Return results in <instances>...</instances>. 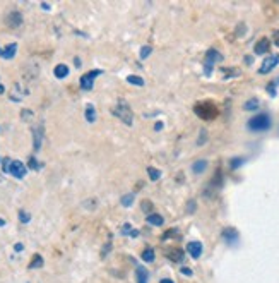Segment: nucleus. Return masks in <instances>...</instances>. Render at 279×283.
I'll list each match as a JSON object with an SVG mask.
<instances>
[{
    "mask_svg": "<svg viewBox=\"0 0 279 283\" xmlns=\"http://www.w3.org/2000/svg\"><path fill=\"white\" fill-rule=\"evenodd\" d=\"M270 127V117L267 113H259V115L252 117L248 120V129L253 130V132H264Z\"/></svg>",
    "mask_w": 279,
    "mask_h": 283,
    "instance_id": "1",
    "label": "nucleus"
},
{
    "mask_svg": "<svg viewBox=\"0 0 279 283\" xmlns=\"http://www.w3.org/2000/svg\"><path fill=\"white\" fill-rule=\"evenodd\" d=\"M113 115L118 117V119L124 122L125 125H132V124H134V113H132V108H130L129 105L125 103V101H120V103H118L117 107L113 108Z\"/></svg>",
    "mask_w": 279,
    "mask_h": 283,
    "instance_id": "2",
    "label": "nucleus"
},
{
    "mask_svg": "<svg viewBox=\"0 0 279 283\" xmlns=\"http://www.w3.org/2000/svg\"><path fill=\"white\" fill-rule=\"evenodd\" d=\"M196 113L201 117V119L209 120V119H214V117L218 115V108L214 107L211 101H204V103L196 105Z\"/></svg>",
    "mask_w": 279,
    "mask_h": 283,
    "instance_id": "3",
    "label": "nucleus"
},
{
    "mask_svg": "<svg viewBox=\"0 0 279 283\" xmlns=\"http://www.w3.org/2000/svg\"><path fill=\"white\" fill-rule=\"evenodd\" d=\"M101 76V70H91V73L84 74L81 78V88L84 91H89L92 90V86H95V79Z\"/></svg>",
    "mask_w": 279,
    "mask_h": 283,
    "instance_id": "4",
    "label": "nucleus"
},
{
    "mask_svg": "<svg viewBox=\"0 0 279 283\" xmlns=\"http://www.w3.org/2000/svg\"><path fill=\"white\" fill-rule=\"evenodd\" d=\"M9 174L12 177H16V179H23V177L26 175V167H24L23 162H19V160H14V162H11Z\"/></svg>",
    "mask_w": 279,
    "mask_h": 283,
    "instance_id": "5",
    "label": "nucleus"
},
{
    "mask_svg": "<svg viewBox=\"0 0 279 283\" xmlns=\"http://www.w3.org/2000/svg\"><path fill=\"white\" fill-rule=\"evenodd\" d=\"M277 64H279V55H269V57L265 58L264 62H262L259 73H260V74H267V73H270V70H272Z\"/></svg>",
    "mask_w": 279,
    "mask_h": 283,
    "instance_id": "6",
    "label": "nucleus"
},
{
    "mask_svg": "<svg viewBox=\"0 0 279 283\" xmlns=\"http://www.w3.org/2000/svg\"><path fill=\"white\" fill-rule=\"evenodd\" d=\"M221 55L216 50H209V52L206 53V74H211V69H213V65L216 64V62L221 60Z\"/></svg>",
    "mask_w": 279,
    "mask_h": 283,
    "instance_id": "7",
    "label": "nucleus"
},
{
    "mask_svg": "<svg viewBox=\"0 0 279 283\" xmlns=\"http://www.w3.org/2000/svg\"><path fill=\"white\" fill-rule=\"evenodd\" d=\"M7 24H9L11 28H19L21 24H23V16H21V12L19 11L9 12V16H7Z\"/></svg>",
    "mask_w": 279,
    "mask_h": 283,
    "instance_id": "8",
    "label": "nucleus"
},
{
    "mask_svg": "<svg viewBox=\"0 0 279 283\" xmlns=\"http://www.w3.org/2000/svg\"><path fill=\"white\" fill-rule=\"evenodd\" d=\"M187 251L194 259H197V257H201V254H202V244L201 242H190V244H187Z\"/></svg>",
    "mask_w": 279,
    "mask_h": 283,
    "instance_id": "9",
    "label": "nucleus"
},
{
    "mask_svg": "<svg viewBox=\"0 0 279 283\" xmlns=\"http://www.w3.org/2000/svg\"><path fill=\"white\" fill-rule=\"evenodd\" d=\"M16 52H18V45L16 43H11L9 46H6V48L0 46V57L2 58H12L16 55Z\"/></svg>",
    "mask_w": 279,
    "mask_h": 283,
    "instance_id": "10",
    "label": "nucleus"
},
{
    "mask_svg": "<svg viewBox=\"0 0 279 283\" xmlns=\"http://www.w3.org/2000/svg\"><path fill=\"white\" fill-rule=\"evenodd\" d=\"M135 278H137V283H147V280H149V271H147L144 266H137Z\"/></svg>",
    "mask_w": 279,
    "mask_h": 283,
    "instance_id": "11",
    "label": "nucleus"
},
{
    "mask_svg": "<svg viewBox=\"0 0 279 283\" xmlns=\"http://www.w3.org/2000/svg\"><path fill=\"white\" fill-rule=\"evenodd\" d=\"M269 48H270V41L267 40V38H262L259 43L255 45V53H257V55L267 53V52H269Z\"/></svg>",
    "mask_w": 279,
    "mask_h": 283,
    "instance_id": "12",
    "label": "nucleus"
},
{
    "mask_svg": "<svg viewBox=\"0 0 279 283\" xmlns=\"http://www.w3.org/2000/svg\"><path fill=\"white\" fill-rule=\"evenodd\" d=\"M43 134H45L43 125H38V127L35 129V151H40L41 141H43Z\"/></svg>",
    "mask_w": 279,
    "mask_h": 283,
    "instance_id": "13",
    "label": "nucleus"
},
{
    "mask_svg": "<svg viewBox=\"0 0 279 283\" xmlns=\"http://www.w3.org/2000/svg\"><path fill=\"white\" fill-rule=\"evenodd\" d=\"M168 257H170V261H173V263H181L183 261V251L181 249H171L168 252Z\"/></svg>",
    "mask_w": 279,
    "mask_h": 283,
    "instance_id": "14",
    "label": "nucleus"
},
{
    "mask_svg": "<svg viewBox=\"0 0 279 283\" xmlns=\"http://www.w3.org/2000/svg\"><path fill=\"white\" fill-rule=\"evenodd\" d=\"M55 78H58V79H63V78H67L69 76V67H67L65 64H58L57 67H55Z\"/></svg>",
    "mask_w": 279,
    "mask_h": 283,
    "instance_id": "15",
    "label": "nucleus"
},
{
    "mask_svg": "<svg viewBox=\"0 0 279 283\" xmlns=\"http://www.w3.org/2000/svg\"><path fill=\"white\" fill-rule=\"evenodd\" d=\"M223 237H225L228 244H233V242H236V239H238V234H236V230H233V229H226L223 232Z\"/></svg>",
    "mask_w": 279,
    "mask_h": 283,
    "instance_id": "16",
    "label": "nucleus"
},
{
    "mask_svg": "<svg viewBox=\"0 0 279 283\" xmlns=\"http://www.w3.org/2000/svg\"><path fill=\"white\" fill-rule=\"evenodd\" d=\"M163 217L161 215H149V217H147V223H151V225H154V227H161L163 225Z\"/></svg>",
    "mask_w": 279,
    "mask_h": 283,
    "instance_id": "17",
    "label": "nucleus"
},
{
    "mask_svg": "<svg viewBox=\"0 0 279 283\" xmlns=\"http://www.w3.org/2000/svg\"><path fill=\"white\" fill-rule=\"evenodd\" d=\"M206 168H207V162H206V160H199V162L194 163L192 170H194V174H202Z\"/></svg>",
    "mask_w": 279,
    "mask_h": 283,
    "instance_id": "18",
    "label": "nucleus"
},
{
    "mask_svg": "<svg viewBox=\"0 0 279 283\" xmlns=\"http://www.w3.org/2000/svg\"><path fill=\"white\" fill-rule=\"evenodd\" d=\"M86 120L87 122H96V108L92 107V105H87L86 107Z\"/></svg>",
    "mask_w": 279,
    "mask_h": 283,
    "instance_id": "19",
    "label": "nucleus"
},
{
    "mask_svg": "<svg viewBox=\"0 0 279 283\" xmlns=\"http://www.w3.org/2000/svg\"><path fill=\"white\" fill-rule=\"evenodd\" d=\"M142 259L146 261V263H153L154 261V251L151 247L144 249V252H142Z\"/></svg>",
    "mask_w": 279,
    "mask_h": 283,
    "instance_id": "20",
    "label": "nucleus"
},
{
    "mask_svg": "<svg viewBox=\"0 0 279 283\" xmlns=\"http://www.w3.org/2000/svg\"><path fill=\"white\" fill-rule=\"evenodd\" d=\"M43 266V257H41L40 254H36L35 257H33V261L29 263V269H35V268H41Z\"/></svg>",
    "mask_w": 279,
    "mask_h": 283,
    "instance_id": "21",
    "label": "nucleus"
},
{
    "mask_svg": "<svg viewBox=\"0 0 279 283\" xmlns=\"http://www.w3.org/2000/svg\"><path fill=\"white\" fill-rule=\"evenodd\" d=\"M127 81H129L130 84H135V86H144V79L139 78V76H129Z\"/></svg>",
    "mask_w": 279,
    "mask_h": 283,
    "instance_id": "22",
    "label": "nucleus"
},
{
    "mask_svg": "<svg viewBox=\"0 0 279 283\" xmlns=\"http://www.w3.org/2000/svg\"><path fill=\"white\" fill-rule=\"evenodd\" d=\"M120 202L125 206V208H129V206H132V202H134V194H125V196L120 199Z\"/></svg>",
    "mask_w": 279,
    "mask_h": 283,
    "instance_id": "23",
    "label": "nucleus"
},
{
    "mask_svg": "<svg viewBox=\"0 0 279 283\" xmlns=\"http://www.w3.org/2000/svg\"><path fill=\"white\" fill-rule=\"evenodd\" d=\"M147 174H149L151 180H158L159 177H161V172L156 170V168H153V167H147Z\"/></svg>",
    "mask_w": 279,
    "mask_h": 283,
    "instance_id": "24",
    "label": "nucleus"
},
{
    "mask_svg": "<svg viewBox=\"0 0 279 283\" xmlns=\"http://www.w3.org/2000/svg\"><path fill=\"white\" fill-rule=\"evenodd\" d=\"M257 107H259V101H257L255 98L248 100L247 103H245V110H255Z\"/></svg>",
    "mask_w": 279,
    "mask_h": 283,
    "instance_id": "25",
    "label": "nucleus"
},
{
    "mask_svg": "<svg viewBox=\"0 0 279 283\" xmlns=\"http://www.w3.org/2000/svg\"><path fill=\"white\" fill-rule=\"evenodd\" d=\"M151 52H153V48H151V46H142V48H141V58L149 57Z\"/></svg>",
    "mask_w": 279,
    "mask_h": 283,
    "instance_id": "26",
    "label": "nucleus"
},
{
    "mask_svg": "<svg viewBox=\"0 0 279 283\" xmlns=\"http://www.w3.org/2000/svg\"><path fill=\"white\" fill-rule=\"evenodd\" d=\"M19 220H21L23 223H28L29 220H31V217H29L28 213H24V211H19Z\"/></svg>",
    "mask_w": 279,
    "mask_h": 283,
    "instance_id": "27",
    "label": "nucleus"
},
{
    "mask_svg": "<svg viewBox=\"0 0 279 283\" xmlns=\"http://www.w3.org/2000/svg\"><path fill=\"white\" fill-rule=\"evenodd\" d=\"M242 163H243V160H242V158H235V160H231V168H238Z\"/></svg>",
    "mask_w": 279,
    "mask_h": 283,
    "instance_id": "28",
    "label": "nucleus"
},
{
    "mask_svg": "<svg viewBox=\"0 0 279 283\" xmlns=\"http://www.w3.org/2000/svg\"><path fill=\"white\" fill-rule=\"evenodd\" d=\"M29 167H31L33 170H38V168H40V165H38V162H36L35 158H33V156L29 158Z\"/></svg>",
    "mask_w": 279,
    "mask_h": 283,
    "instance_id": "29",
    "label": "nucleus"
},
{
    "mask_svg": "<svg viewBox=\"0 0 279 283\" xmlns=\"http://www.w3.org/2000/svg\"><path fill=\"white\" fill-rule=\"evenodd\" d=\"M142 209H144V211H151V209H153V204H151L149 201H144V202H142Z\"/></svg>",
    "mask_w": 279,
    "mask_h": 283,
    "instance_id": "30",
    "label": "nucleus"
},
{
    "mask_svg": "<svg viewBox=\"0 0 279 283\" xmlns=\"http://www.w3.org/2000/svg\"><path fill=\"white\" fill-rule=\"evenodd\" d=\"M9 167H11V160L6 158V160H4V172H7V174H9Z\"/></svg>",
    "mask_w": 279,
    "mask_h": 283,
    "instance_id": "31",
    "label": "nucleus"
},
{
    "mask_svg": "<svg viewBox=\"0 0 279 283\" xmlns=\"http://www.w3.org/2000/svg\"><path fill=\"white\" fill-rule=\"evenodd\" d=\"M194 209H196V201H190V202H189V209H187V211H189V213H192Z\"/></svg>",
    "mask_w": 279,
    "mask_h": 283,
    "instance_id": "32",
    "label": "nucleus"
},
{
    "mask_svg": "<svg viewBox=\"0 0 279 283\" xmlns=\"http://www.w3.org/2000/svg\"><path fill=\"white\" fill-rule=\"evenodd\" d=\"M181 273H183L185 276H192V269H189V268H181Z\"/></svg>",
    "mask_w": 279,
    "mask_h": 283,
    "instance_id": "33",
    "label": "nucleus"
},
{
    "mask_svg": "<svg viewBox=\"0 0 279 283\" xmlns=\"http://www.w3.org/2000/svg\"><path fill=\"white\" fill-rule=\"evenodd\" d=\"M14 249H16V251H18V252H21V251H23V249H24V246H23V244H16V246H14Z\"/></svg>",
    "mask_w": 279,
    "mask_h": 283,
    "instance_id": "34",
    "label": "nucleus"
},
{
    "mask_svg": "<svg viewBox=\"0 0 279 283\" xmlns=\"http://www.w3.org/2000/svg\"><path fill=\"white\" fill-rule=\"evenodd\" d=\"M274 43H276V45H279V31H276V33H274Z\"/></svg>",
    "mask_w": 279,
    "mask_h": 283,
    "instance_id": "35",
    "label": "nucleus"
},
{
    "mask_svg": "<svg viewBox=\"0 0 279 283\" xmlns=\"http://www.w3.org/2000/svg\"><path fill=\"white\" fill-rule=\"evenodd\" d=\"M41 7H43V9H45V11H48V9H50V4H46V2H43V4H41Z\"/></svg>",
    "mask_w": 279,
    "mask_h": 283,
    "instance_id": "36",
    "label": "nucleus"
},
{
    "mask_svg": "<svg viewBox=\"0 0 279 283\" xmlns=\"http://www.w3.org/2000/svg\"><path fill=\"white\" fill-rule=\"evenodd\" d=\"M156 130H159V129H163V124L161 122H158V124H156V127H154Z\"/></svg>",
    "mask_w": 279,
    "mask_h": 283,
    "instance_id": "37",
    "label": "nucleus"
},
{
    "mask_svg": "<svg viewBox=\"0 0 279 283\" xmlns=\"http://www.w3.org/2000/svg\"><path fill=\"white\" fill-rule=\"evenodd\" d=\"M159 283H173V280H170V278H164V280H161Z\"/></svg>",
    "mask_w": 279,
    "mask_h": 283,
    "instance_id": "38",
    "label": "nucleus"
},
{
    "mask_svg": "<svg viewBox=\"0 0 279 283\" xmlns=\"http://www.w3.org/2000/svg\"><path fill=\"white\" fill-rule=\"evenodd\" d=\"M4 91H6V88H4L2 84H0V95H4Z\"/></svg>",
    "mask_w": 279,
    "mask_h": 283,
    "instance_id": "39",
    "label": "nucleus"
},
{
    "mask_svg": "<svg viewBox=\"0 0 279 283\" xmlns=\"http://www.w3.org/2000/svg\"><path fill=\"white\" fill-rule=\"evenodd\" d=\"M2 225H6V222H4V220H0V227H2Z\"/></svg>",
    "mask_w": 279,
    "mask_h": 283,
    "instance_id": "40",
    "label": "nucleus"
}]
</instances>
